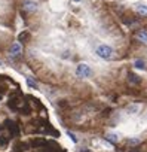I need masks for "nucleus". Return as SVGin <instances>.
<instances>
[{
  "instance_id": "obj_1",
  "label": "nucleus",
  "mask_w": 147,
  "mask_h": 152,
  "mask_svg": "<svg viewBox=\"0 0 147 152\" xmlns=\"http://www.w3.org/2000/svg\"><path fill=\"white\" fill-rule=\"evenodd\" d=\"M95 54L103 58V60H112L114 57V49L110 46V45H106V43H101L95 48Z\"/></svg>"
},
{
  "instance_id": "obj_2",
  "label": "nucleus",
  "mask_w": 147,
  "mask_h": 152,
  "mask_svg": "<svg viewBox=\"0 0 147 152\" xmlns=\"http://www.w3.org/2000/svg\"><path fill=\"white\" fill-rule=\"evenodd\" d=\"M92 75H94V70H92V67L89 64H86V63L77 64V67H76V76L77 78L86 79V78H91Z\"/></svg>"
},
{
  "instance_id": "obj_3",
  "label": "nucleus",
  "mask_w": 147,
  "mask_h": 152,
  "mask_svg": "<svg viewBox=\"0 0 147 152\" xmlns=\"http://www.w3.org/2000/svg\"><path fill=\"white\" fill-rule=\"evenodd\" d=\"M22 9L25 12H28V14H33V12L37 11V3L33 2V0H25V2L22 3Z\"/></svg>"
},
{
  "instance_id": "obj_4",
  "label": "nucleus",
  "mask_w": 147,
  "mask_h": 152,
  "mask_svg": "<svg viewBox=\"0 0 147 152\" xmlns=\"http://www.w3.org/2000/svg\"><path fill=\"white\" fill-rule=\"evenodd\" d=\"M135 14L140 18H147V3H137Z\"/></svg>"
},
{
  "instance_id": "obj_5",
  "label": "nucleus",
  "mask_w": 147,
  "mask_h": 152,
  "mask_svg": "<svg viewBox=\"0 0 147 152\" xmlns=\"http://www.w3.org/2000/svg\"><path fill=\"white\" fill-rule=\"evenodd\" d=\"M11 57H14V58H17V57H20L21 55V52H22V46H21V43H18V42H15V43H12L11 45Z\"/></svg>"
},
{
  "instance_id": "obj_6",
  "label": "nucleus",
  "mask_w": 147,
  "mask_h": 152,
  "mask_svg": "<svg viewBox=\"0 0 147 152\" xmlns=\"http://www.w3.org/2000/svg\"><path fill=\"white\" fill-rule=\"evenodd\" d=\"M135 39L141 43H147V28H141L135 33Z\"/></svg>"
},
{
  "instance_id": "obj_7",
  "label": "nucleus",
  "mask_w": 147,
  "mask_h": 152,
  "mask_svg": "<svg viewBox=\"0 0 147 152\" xmlns=\"http://www.w3.org/2000/svg\"><path fill=\"white\" fill-rule=\"evenodd\" d=\"M6 127H8L11 136H18V134H20V128H18V125H17L15 122H12V121H6Z\"/></svg>"
},
{
  "instance_id": "obj_8",
  "label": "nucleus",
  "mask_w": 147,
  "mask_h": 152,
  "mask_svg": "<svg viewBox=\"0 0 147 152\" xmlns=\"http://www.w3.org/2000/svg\"><path fill=\"white\" fill-rule=\"evenodd\" d=\"M144 64H146V63H144V60H141V58H137V60L134 61V67H135V69H140V70H146V69H147Z\"/></svg>"
},
{
  "instance_id": "obj_9",
  "label": "nucleus",
  "mask_w": 147,
  "mask_h": 152,
  "mask_svg": "<svg viewBox=\"0 0 147 152\" xmlns=\"http://www.w3.org/2000/svg\"><path fill=\"white\" fill-rule=\"evenodd\" d=\"M128 79H129L132 84H140V82H141L140 75H137V73H135V75H134V73H129V78H128Z\"/></svg>"
},
{
  "instance_id": "obj_10",
  "label": "nucleus",
  "mask_w": 147,
  "mask_h": 152,
  "mask_svg": "<svg viewBox=\"0 0 147 152\" xmlns=\"http://www.w3.org/2000/svg\"><path fill=\"white\" fill-rule=\"evenodd\" d=\"M28 149V145L27 143H17L15 145V152H24Z\"/></svg>"
},
{
  "instance_id": "obj_11",
  "label": "nucleus",
  "mask_w": 147,
  "mask_h": 152,
  "mask_svg": "<svg viewBox=\"0 0 147 152\" xmlns=\"http://www.w3.org/2000/svg\"><path fill=\"white\" fill-rule=\"evenodd\" d=\"M106 139H107L109 142H112V143H116V142H117V136H116V134H107Z\"/></svg>"
},
{
  "instance_id": "obj_12",
  "label": "nucleus",
  "mask_w": 147,
  "mask_h": 152,
  "mask_svg": "<svg viewBox=\"0 0 147 152\" xmlns=\"http://www.w3.org/2000/svg\"><path fill=\"white\" fill-rule=\"evenodd\" d=\"M27 84H28L31 88H37V84H36V81H33L31 78H27Z\"/></svg>"
},
{
  "instance_id": "obj_13",
  "label": "nucleus",
  "mask_w": 147,
  "mask_h": 152,
  "mask_svg": "<svg viewBox=\"0 0 147 152\" xmlns=\"http://www.w3.org/2000/svg\"><path fill=\"white\" fill-rule=\"evenodd\" d=\"M128 143H131V145H138V143H140V139H138V137H131V139L128 140Z\"/></svg>"
},
{
  "instance_id": "obj_14",
  "label": "nucleus",
  "mask_w": 147,
  "mask_h": 152,
  "mask_svg": "<svg viewBox=\"0 0 147 152\" xmlns=\"http://www.w3.org/2000/svg\"><path fill=\"white\" fill-rule=\"evenodd\" d=\"M6 145H8V139L3 137V136H0V146H3V148H5Z\"/></svg>"
},
{
  "instance_id": "obj_15",
  "label": "nucleus",
  "mask_w": 147,
  "mask_h": 152,
  "mask_svg": "<svg viewBox=\"0 0 147 152\" xmlns=\"http://www.w3.org/2000/svg\"><path fill=\"white\" fill-rule=\"evenodd\" d=\"M25 39H28V33H27V31H24V33L20 34V40H21V42H25Z\"/></svg>"
},
{
  "instance_id": "obj_16",
  "label": "nucleus",
  "mask_w": 147,
  "mask_h": 152,
  "mask_svg": "<svg viewBox=\"0 0 147 152\" xmlns=\"http://www.w3.org/2000/svg\"><path fill=\"white\" fill-rule=\"evenodd\" d=\"M73 2H80V0H73Z\"/></svg>"
},
{
  "instance_id": "obj_17",
  "label": "nucleus",
  "mask_w": 147,
  "mask_h": 152,
  "mask_svg": "<svg viewBox=\"0 0 147 152\" xmlns=\"http://www.w3.org/2000/svg\"><path fill=\"white\" fill-rule=\"evenodd\" d=\"M0 66H2V61H0Z\"/></svg>"
},
{
  "instance_id": "obj_18",
  "label": "nucleus",
  "mask_w": 147,
  "mask_h": 152,
  "mask_svg": "<svg viewBox=\"0 0 147 152\" xmlns=\"http://www.w3.org/2000/svg\"><path fill=\"white\" fill-rule=\"evenodd\" d=\"M0 99H2V97H0Z\"/></svg>"
}]
</instances>
